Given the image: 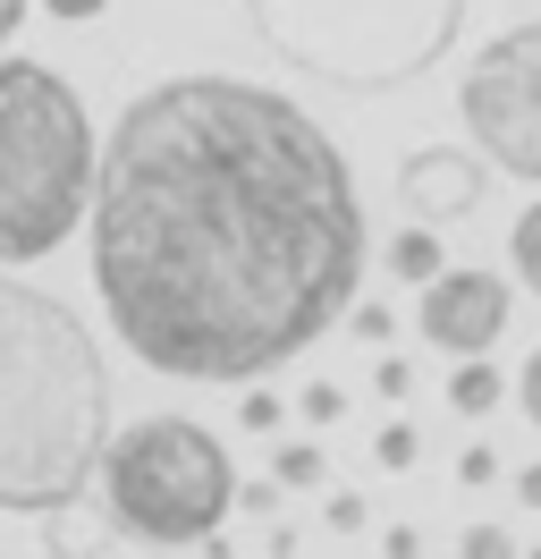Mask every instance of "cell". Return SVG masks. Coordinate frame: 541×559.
<instances>
[{"label":"cell","instance_id":"cell-18","mask_svg":"<svg viewBox=\"0 0 541 559\" xmlns=\"http://www.w3.org/2000/svg\"><path fill=\"white\" fill-rule=\"evenodd\" d=\"M322 518H330V534H364V491H330Z\"/></svg>","mask_w":541,"mask_h":559},{"label":"cell","instance_id":"cell-8","mask_svg":"<svg viewBox=\"0 0 541 559\" xmlns=\"http://www.w3.org/2000/svg\"><path fill=\"white\" fill-rule=\"evenodd\" d=\"M482 187H491V162H473L457 144H423V153H406V170H398V195H406V212H414L423 229L466 221V212L482 204Z\"/></svg>","mask_w":541,"mask_h":559},{"label":"cell","instance_id":"cell-3","mask_svg":"<svg viewBox=\"0 0 541 559\" xmlns=\"http://www.w3.org/2000/svg\"><path fill=\"white\" fill-rule=\"evenodd\" d=\"M94 119L43 60H0V263L60 254L94 212Z\"/></svg>","mask_w":541,"mask_h":559},{"label":"cell","instance_id":"cell-10","mask_svg":"<svg viewBox=\"0 0 541 559\" xmlns=\"http://www.w3.org/2000/svg\"><path fill=\"white\" fill-rule=\"evenodd\" d=\"M500 399H507V382H500V365H482V356H466V365L448 373V407H457V416H491Z\"/></svg>","mask_w":541,"mask_h":559},{"label":"cell","instance_id":"cell-5","mask_svg":"<svg viewBox=\"0 0 541 559\" xmlns=\"http://www.w3.org/2000/svg\"><path fill=\"white\" fill-rule=\"evenodd\" d=\"M457 9L466 0H254V26L297 69H322L338 85H389L457 35Z\"/></svg>","mask_w":541,"mask_h":559},{"label":"cell","instance_id":"cell-6","mask_svg":"<svg viewBox=\"0 0 541 559\" xmlns=\"http://www.w3.org/2000/svg\"><path fill=\"white\" fill-rule=\"evenodd\" d=\"M457 119H466L473 153L507 178L541 187V17L507 26L473 51L466 85H457Z\"/></svg>","mask_w":541,"mask_h":559},{"label":"cell","instance_id":"cell-14","mask_svg":"<svg viewBox=\"0 0 541 559\" xmlns=\"http://www.w3.org/2000/svg\"><path fill=\"white\" fill-rule=\"evenodd\" d=\"M457 559H525V551L507 543V525H466V534H457Z\"/></svg>","mask_w":541,"mask_h":559},{"label":"cell","instance_id":"cell-22","mask_svg":"<svg viewBox=\"0 0 541 559\" xmlns=\"http://www.w3.org/2000/svg\"><path fill=\"white\" fill-rule=\"evenodd\" d=\"M372 390H381V399H406V390H414V373H406L398 356H381V365H372Z\"/></svg>","mask_w":541,"mask_h":559},{"label":"cell","instance_id":"cell-13","mask_svg":"<svg viewBox=\"0 0 541 559\" xmlns=\"http://www.w3.org/2000/svg\"><path fill=\"white\" fill-rule=\"evenodd\" d=\"M372 457H381L389 475H406V466L423 457V441H414V424H381V432H372Z\"/></svg>","mask_w":541,"mask_h":559},{"label":"cell","instance_id":"cell-2","mask_svg":"<svg viewBox=\"0 0 541 559\" xmlns=\"http://www.w3.org/2000/svg\"><path fill=\"white\" fill-rule=\"evenodd\" d=\"M110 441V365L85 314L34 280H0V509L68 518Z\"/></svg>","mask_w":541,"mask_h":559},{"label":"cell","instance_id":"cell-1","mask_svg":"<svg viewBox=\"0 0 541 559\" xmlns=\"http://www.w3.org/2000/svg\"><path fill=\"white\" fill-rule=\"evenodd\" d=\"M94 288L135 365L263 382L356 314L364 204L304 103L245 76H169L119 110L94 178Z\"/></svg>","mask_w":541,"mask_h":559},{"label":"cell","instance_id":"cell-23","mask_svg":"<svg viewBox=\"0 0 541 559\" xmlns=\"http://www.w3.org/2000/svg\"><path fill=\"white\" fill-rule=\"evenodd\" d=\"M381 559H423V534H414V525H389V534H381Z\"/></svg>","mask_w":541,"mask_h":559},{"label":"cell","instance_id":"cell-16","mask_svg":"<svg viewBox=\"0 0 541 559\" xmlns=\"http://www.w3.org/2000/svg\"><path fill=\"white\" fill-rule=\"evenodd\" d=\"M347 416V390L338 382H304V424H338Z\"/></svg>","mask_w":541,"mask_h":559},{"label":"cell","instance_id":"cell-20","mask_svg":"<svg viewBox=\"0 0 541 559\" xmlns=\"http://www.w3.org/2000/svg\"><path fill=\"white\" fill-rule=\"evenodd\" d=\"M237 509H245V518H270V509H279V475H263V484H237Z\"/></svg>","mask_w":541,"mask_h":559},{"label":"cell","instance_id":"cell-9","mask_svg":"<svg viewBox=\"0 0 541 559\" xmlns=\"http://www.w3.org/2000/svg\"><path fill=\"white\" fill-rule=\"evenodd\" d=\"M389 272H398L406 288H432L440 280V229H423V221L398 229V238H389Z\"/></svg>","mask_w":541,"mask_h":559},{"label":"cell","instance_id":"cell-17","mask_svg":"<svg viewBox=\"0 0 541 559\" xmlns=\"http://www.w3.org/2000/svg\"><path fill=\"white\" fill-rule=\"evenodd\" d=\"M457 484H473V491H482V484H500V450H491V441H473V450L457 457Z\"/></svg>","mask_w":541,"mask_h":559},{"label":"cell","instance_id":"cell-24","mask_svg":"<svg viewBox=\"0 0 541 559\" xmlns=\"http://www.w3.org/2000/svg\"><path fill=\"white\" fill-rule=\"evenodd\" d=\"M43 9H51V17H60V26H85V17H101V9H110V0H43Z\"/></svg>","mask_w":541,"mask_h":559},{"label":"cell","instance_id":"cell-27","mask_svg":"<svg viewBox=\"0 0 541 559\" xmlns=\"http://www.w3.org/2000/svg\"><path fill=\"white\" fill-rule=\"evenodd\" d=\"M525 559H541V543H533V551H525Z\"/></svg>","mask_w":541,"mask_h":559},{"label":"cell","instance_id":"cell-26","mask_svg":"<svg viewBox=\"0 0 541 559\" xmlns=\"http://www.w3.org/2000/svg\"><path fill=\"white\" fill-rule=\"evenodd\" d=\"M26 26V0H0V51H9V35Z\"/></svg>","mask_w":541,"mask_h":559},{"label":"cell","instance_id":"cell-4","mask_svg":"<svg viewBox=\"0 0 541 559\" xmlns=\"http://www.w3.org/2000/svg\"><path fill=\"white\" fill-rule=\"evenodd\" d=\"M101 500H110V525L135 534V543H153V551H187L195 543L203 551L220 534V518L237 509V466L212 424L144 416L101 457Z\"/></svg>","mask_w":541,"mask_h":559},{"label":"cell","instance_id":"cell-15","mask_svg":"<svg viewBox=\"0 0 541 559\" xmlns=\"http://www.w3.org/2000/svg\"><path fill=\"white\" fill-rule=\"evenodd\" d=\"M347 331H356L364 348H389V331H398V314H389V306H356V314H347Z\"/></svg>","mask_w":541,"mask_h":559},{"label":"cell","instance_id":"cell-25","mask_svg":"<svg viewBox=\"0 0 541 559\" xmlns=\"http://www.w3.org/2000/svg\"><path fill=\"white\" fill-rule=\"evenodd\" d=\"M516 509H541V466H516Z\"/></svg>","mask_w":541,"mask_h":559},{"label":"cell","instance_id":"cell-19","mask_svg":"<svg viewBox=\"0 0 541 559\" xmlns=\"http://www.w3.org/2000/svg\"><path fill=\"white\" fill-rule=\"evenodd\" d=\"M237 424H245V432H279V399H270V390H245V399H237Z\"/></svg>","mask_w":541,"mask_h":559},{"label":"cell","instance_id":"cell-12","mask_svg":"<svg viewBox=\"0 0 541 559\" xmlns=\"http://www.w3.org/2000/svg\"><path fill=\"white\" fill-rule=\"evenodd\" d=\"M507 254H516V280L541 297V195L525 212H516V238H507Z\"/></svg>","mask_w":541,"mask_h":559},{"label":"cell","instance_id":"cell-11","mask_svg":"<svg viewBox=\"0 0 541 559\" xmlns=\"http://www.w3.org/2000/svg\"><path fill=\"white\" fill-rule=\"evenodd\" d=\"M270 475H279V491H322L330 484V450H322V441H279V450H270Z\"/></svg>","mask_w":541,"mask_h":559},{"label":"cell","instance_id":"cell-21","mask_svg":"<svg viewBox=\"0 0 541 559\" xmlns=\"http://www.w3.org/2000/svg\"><path fill=\"white\" fill-rule=\"evenodd\" d=\"M516 399H525V416H533V432H541V348L525 356V373H516Z\"/></svg>","mask_w":541,"mask_h":559},{"label":"cell","instance_id":"cell-7","mask_svg":"<svg viewBox=\"0 0 541 559\" xmlns=\"http://www.w3.org/2000/svg\"><path fill=\"white\" fill-rule=\"evenodd\" d=\"M414 331L432 340L440 356H491L507 331V280L500 272H440L414 306Z\"/></svg>","mask_w":541,"mask_h":559}]
</instances>
